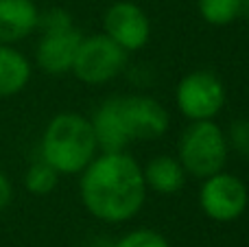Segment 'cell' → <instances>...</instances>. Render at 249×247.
I'll list each match as a JSON object with an SVG mask.
<instances>
[{
  "label": "cell",
  "mask_w": 249,
  "mask_h": 247,
  "mask_svg": "<svg viewBox=\"0 0 249 247\" xmlns=\"http://www.w3.org/2000/svg\"><path fill=\"white\" fill-rule=\"evenodd\" d=\"M79 175L83 208L103 223L129 221L146 201L142 166L127 151H99Z\"/></svg>",
  "instance_id": "6da1fadb"
},
{
  "label": "cell",
  "mask_w": 249,
  "mask_h": 247,
  "mask_svg": "<svg viewBox=\"0 0 249 247\" xmlns=\"http://www.w3.org/2000/svg\"><path fill=\"white\" fill-rule=\"evenodd\" d=\"M99 151H127L140 140H158L166 134L171 116L149 94L109 96L90 118Z\"/></svg>",
  "instance_id": "7a4b0ae2"
},
{
  "label": "cell",
  "mask_w": 249,
  "mask_h": 247,
  "mask_svg": "<svg viewBox=\"0 0 249 247\" xmlns=\"http://www.w3.org/2000/svg\"><path fill=\"white\" fill-rule=\"evenodd\" d=\"M99 153L96 136L88 116L61 112L48 121L42 134L39 158L59 175H79Z\"/></svg>",
  "instance_id": "3957f363"
},
{
  "label": "cell",
  "mask_w": 249,
  "mask_h": 247,
  "mask_svg": "<svg viewBox=\"0 0 249 247\" xmlns=\"http://www.w3.org/2000/svg\"><path fill=\"white\" fill-rule=\"evenodd\" d=\"M230 144L225 131L214 121H190L177 140V160L186 175L206 179L225 169Z\"/></svg>",
  "instance_id": "277c9868"
},
{
  "label": "cell",
  "mask_w": 249,
  "mask_h": 247,
  "mask_svg": "<svg viewBox=\"0 0 249 247\" xmlns=\"http://www.w3.org/2000/svg\"><path fill=\"white\" fill-rule=\"evenodd\" d=\"M129 53L114 44L105 33L83 35L70 72L86 86H105L121 77Z\"/></svg>",
  "instance_id": "5b68a950"
},
{
  "label": "cell",
  "mask_w": 249,
  "mask_h": 247,
  "mask_svg": "<svg viewBox=\"0 0 249 247\" xmlns=\"http://www.w3.org/2000/svg\"><path fill=\"white\" fill-rule=\"evenodd\" d=\"M228 90L212 70H190L175 88V105L190 121H214L225 107Z\"/></svg>",
  "instance_id": "8992f818"
},
{
  "label": "cell",
  "mask_w": 249,
  "mask_h": 247,
  "mask_svg": "<svg viewBox=\"0 0 249 247\" xmlns=\"http://www.w3.org/2000/svg\"><path fill=\"white\" fill-rule=\"evenodd\" d=\"M249 204V191L238 175L219 171L201 179L199 208L208 219L216 223H232L243 217Z\"/></svg>",
  "instance_id": "52a82bcc"
},
{
  "label": "cell",
  "mask_w": 249,
  "mask_h": 247,
  "mask_svg": "<svg viewBox=\"0 0 249 247\" xmlns=\"http://www.w3.org/2000/svg\"><path fill=\"white\" fill-rule=\"evenodd\" d=\"M103 33L127 53H136L149 44L151 20L142 7L131 0L109 4L103 16Z\"/></svg>",
  "instance_id": "ba28073f"
},
{
  "label": "cell",
  "mask_w": 249,
  "mask_h": 247,
  "mask_svg": "<svg viewBox=\"0 0 249 247\" xmlns=\"http://www.w3.org/2000/svg\"><path fill=\"white\" fill-rule=\"evenodd\" d=\"M83 33L77 26H66V29L42 31V37L37 42L35 61L46 74L59 77L72 70V61L77 55V48L81 44Z\"/></svg>",
  "instance_id": "9c48e42d"
},
{
  "label": "cell",
  "mask_w": 249,
  "mask_h": 247,
  "mask_svg": "<svg viewBox=\"0 0 249 247\" xmlns=\"http://www.w3.org/2000/svg\"><path fill=\"white\" fill-rule=\"evenodd\" d=\"M39 11L33 0H0V44H16L37 29Z\"/></svg>",
  "instance_id": "30bf717a"
},
{
  "label": "cell",
  "mask_w": 249,
  "mask_h": 247,
  "mask_svg": "<svg viewBox=\"0 0 249 247\" xmlns=\"http://www.w3.org/2000/svg\"><path fill=\"white\" fill-rule=\"evenodd\" d=\"M142 177H144L146 191H153L158 195H177L186 186V171L177 156H166L160 153L153 156L144 166H142Z\"/></svg>",
  "instance_id": "8fae6325"
},
{
  "label": "cell",
  "mask_w": 249,
  "mask_h": 247,
  "mask_svg": "<svg viewBox=\"0 0 249 247\" xmlns=\"http://www.w3.org/2000/svg\"><path fill=\"white\" fill-rule=\"evenodd\" d=\"M31 61L11 44H0V96L20 94L31 81Z\"/></svg>",
  "instance_id": "7c38bea8"
},
{
  "label": "cell",
  "mask_w": 249,
  "mask_h": 247,
  "mask_svg": "<svg viewBox=\"0 0 249 247\" xmlns=\"http://www.w3.org/2000/svg\"><path fill=\"white\" fill-rule=\"evenodd\" d=\"M197 9L212 26H230L243 20V0H197Z\"/></svg>",
  "instance_id": "4fadbf2b"
},
{
  "label": "cell",
  "mask_w": 249,
  "mask_h": 247,
  "mask_svg": "<svg viewBox=\"0 0 249 247\" xmlns=\"http://www.w3.org/2000/svg\"><path fill=\"white\" fill-rule=\"evenodd\" d=\"M57 184H59V173L42 158L35 160L24 173V186L31 195H37V197L51 195L57 188Z\"/></svg>",
  "instance_id": "5bb4252c"
},
{
  "label": "cell",
  "mask_w": 249,
  "mask_h": 247,
  "mask_svg": "<svg viewBox=\"0 0 249 247\" xmlns=\"http://www.w3.org/2000/svg\"><path fill=\"white\" fill-rule=\"evenodd\" d=\"M112 247H171V243L160 232L149 230V228H138L121 236Z\"/></svg>",
  "instance_id": "9a60e30c"
},
{
  "label": "cell",
  "mask_w": 249,
  "mask_h": 247,
  "mask_svg": "<svg viewBox=\"0 0 249 247\" xmlns=\"http://www.w3.org/2000/svg\"><path fill=\"white\" fill-rule=\"evenodd\" d=\"M228 136L230 151H236L238 156L249 160V118H236L230 123V129L225 131Z\"/></svg>",
  "instance_id": "2e32d148"
},
{
  "label": "cell",
  "mask_w": 249,
  "mask_h": 247,
  "mask_svg": "<svg viewBox=\"0 0 249 247\" xmlns=\"http://www.w3.org/2000/svg\"><path fill=\"white\" fill-rule=\"evenodd\" d=\"M74 20L66 9H46L44 13H39L37 20V29L39 31H55V29H66V26H72Z\"/></svg>",
  "instance_id": "e0dca14e"
},
{
  "label": "cell",
  "mask_w": 249,
  "mask_h": 247,
  "mask_svg": "<svg viewBox=\"0 0 249 247\" xmlns=\"http://www.w3.org/2000/svg\"><path fill=\"white\" fill-rule=\"evenodd\" d=\"M11 199H13V186H11L7 175L0 171V212L7 210V206L11 204Z\"/></svg>",
  "instance_id": "ac0fdd59"
},
{
  "label": "cell",
  "mask_w": 249,
  "mask_h": 247,
  "mask_svg": "<svg viewBox=\"0 0 249 247\" xmlns=\"http://www.w3.org/2000/svg\"><path fill=\"white\" fill-rule=\"evenodd\" d=\"M249 18V0H243V20Z\"/></svg>",
  "instance_id": "d6986e66"
}]
</instances>
